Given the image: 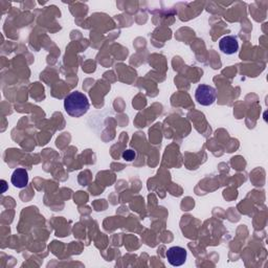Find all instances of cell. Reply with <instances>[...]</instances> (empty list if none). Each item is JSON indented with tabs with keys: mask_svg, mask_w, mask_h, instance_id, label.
Masks as SVG:
<instances>
[{
	"mask_svg": "<svg viewBox=\"0 0 268 268\" xmlns=\"http://www.w3.org/2000/svg\"><path fill=\"white\" fill-rule=\"evenodd\" d=\"M90 107L87 96L80 91L70 92L64 99V108L68 115L72 117H80L87 113Z\"/></svg>",
	"mask_w": 268,
	"mask_h": 268,
	"instance_id": "6da1fadb",
	"label": "cell"
},
{
	"mask_svg": "<svg viewBox=\"0 0 268 268\" xmlns=\"http://www.w3.org/2000/svg\"><path fill=\"white\" fill-rule=\"evenodd\" d=\"M216 89L213 86L201 84L195 90V99L201 106H211L216 101Z\"/></svg>",
	"mask_w": 268,
	"mask_h": 268,
	"instance_id": "7a4b0ae2",
	"label": "cell"
},
{
	"mask_svg": "<svg viewBox=\"0 0 268 268\" xmlns=\"http://www.w3.org/2000/svg\"><path fill=\"white\" fill-rule=\"evenodd\" d=\"M166 256H167L168 262L172 266H181L185 263V261H187L188 253L183 249V247L173 246L171 247V249L168 250Z\"/></svg>",
	"mask_w": 268,
	"mask_h": 268,
	"instance_id": "3957f363",
	"label": "cell"
},
{
	"mask_svg": "<svg viewBox=\"0 0 268 268\" xmlns=\"http://www.w3.org/2000/svg\"><path fill=\"white\" fill-rule=\"evenodd\" d=\"M219 48L225 55H234L239 50L238 39L234 36H225L219 41Z\"/></svg>",
	"mask_w": 268,
	"mask_h": 268,
	"instance_id": "277c9868",
	"label": "cell"
},
{
	"mask_svg": "<svg viewBox=\"0 0 268 268\" xmlns=\"http://www.w3.org/2000/svg\"><path fill=\"white\" fill-rule=\"evenodd\" d=\"M11 181L14 187L18 189H23L26 188L29 183V174L26 169L19 168L16 169L11 177Z\"/></svg>",
	"mask_w": 268,
	"mask_h": 268,
	"instance_id": "5b68a950",
	"label": "cell"
},
{
	"mask_svg": "<svg viewBox=\"0 0 268 268\" xmlns=\"http://www.w3.org/2000/svg\"><path fill=\"white\" fill-rule=\"evenodd\" d=\"M135 156H136V154H135V152L133 150H127V151H125V152L123 153V158L128 160V161L133 160L135 158Z\"/></svg>",
	"mask_w": 268,
	"mask_h": 268,
	"instance_id": "8992f818",
	"label": "cell"
}]
</instances>
